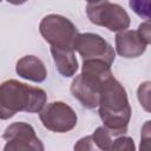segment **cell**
<instances>
[{
    "mask_svg": "<svg viewBox=\"0 0 151 151\" xmlns=\"http://www.w3.org/2000/svg\"><path fill=\"white\" fill-rule=\"evenodd\" d=\"M39 118L45 129L57 133H65L73 130L78 122L74 110L64 101L45 104L39 112Z\"/></svg>",
    "mask_w": 151,
    "mask_h": 151,
    "instance_id": "6",
    "label": "cell"
},
{
    "mask_svg": "<svg viewBox=\"0 0 151 151\" xmlns=\"http://www.w3.org/2000/svg\"><path fill=\"white\" fill-rule=\"evenodd\" d=\"M88 4H94V2H98V1H100V0H86Z\"/></svg>",
    "mask_w": 151,
    "mask_h": 151,
    "instance_id": "19",
    "label": "cell"
},
{
    "mask_svg": "<svg viewBox=\"0 0 151 151\" xmlns=\"http://www.w3.org/2000/svg\"><path fill=\"white\" fill-rule=\"evenodd\" d=\"M114 137L116 136L110 130H107L104 125L97 127L96 131L90 136L94 150L98 149V150H103V151L112 150V144H113Z\"/></svg>",
    "mask_w": 151,
    "mask_h": 151,
    "instance_id": "12",
    "label": "cell"
},
{
    "mask_svg": "<svg viewBox=\"0 0 151 151\" xmlns=\"http://www.w3.org/2000/svg\"><path fill=\"white\" fill-rule=\"evenodd\" d=\"M74 150H94L90 136H86V137L79 139L78 143L74 145Z\"/></svg>",
    "mask_w": 151,
    "mask_h": 151,
    "instance_id": "17",
    "label": "cell"
},
{
    "mask_svg": "<svg viewBox=\"0 0 151 151\" xmlns=\"http://www.w3.org/2000/svg\"><path fill=\"white\" fill-rule=\"evenodd\" d=\"M74 51H78L83 60H101L109 66H112L116 58L113 47L96 33H79L76 39Z\"/></svg>",
    "mask_w": 151,
    "mask_h": 151,
    "instance_id": "8",
    "label": "cell"
},
{
    "mask_svg": "<svg viewBox=\"0 0 151 151\" xmlns=\"http://www.w3.org/2000/svg\"><path fill=\"white\" fill-rule=\"evenodd\" d=\"M1 1H2V0H0V2H1Z\"/></svg>",
    "mask_w": 151,
    "mask_h": 151,
    "instance_id": "20",
    "label": "cell"
},
{
    "mask_svg": "<svg viewBox=\"0 0 151 151\" xmlns=\"http://www.w3.org/2000/svg\"><path fill=\"white\" fill-rule=\"evenodd\" d=\"M112 76L111 66L101 60H83L81 73L71 84L72 96L88 110L96 109L99 103L104 81Z\"/></svg>",
    "mask_w": 151,
    "mask_h": 151,
    "instance_id": "3",
    "label": "cell"
},
{
    "mask_svg": "<svg viewBox=\"0 0 151 151\" xmlns=\"http://www.w3.org/2000/svg\"><path fill=\"white\" fill-rule=\"evenodd\" d=\"M86 14L92 24L105 27L111 32L124 31L129 28L131 22L127 12L120 5L110 2L109 0L87 4Z\"/></svg>",
    "mask_w": 151,
    "mask_h": 151,
    "instance_id": "5",
    "label": "cell"
},
{
    "mask_svg": "<svg viewBox=\"0 0 151 151\" xmlns=\"http://www.w3.org/2000/svg\"><path fill=\"white\" fill-rule=\"evenodd\" d=\"M138 99L140 105L144 107L146 112H150V81H145L138 87Z\"/></svg>",
    "mask_w": 151,
    "mask_h": 151,
    "instance_id": "15",
    "label": "cell"
},
{
    "mask_svg": "<svg viewBox=\"0 0 151 151\" xmlns=\"http://www.w3.org/2000/svg\"><path fill=\"white\" fill-rule=\"evenodd\" d=\"M26 1H27V0H7L8 4H11V5H15V6L22 5V4H25Z\"/></svg>",
    "mask_w": 151,
    "mask_h": 151,
    "instance_id": "18",
    "label": "cell"
},
{
    "mask_svg": "<svg viewBox=\"0 0 151 151\" xmlns=\"http://www.w3.org/2000/svg\"><path fill=\"white\" fill-rule=\"evenodd\" d=\"M51 54L53 57L57 71L66 78L73 77L78 71V60L73 50H64L51 46Z\"/></svg>",
    "mask_w": 151,
    "mask_h": 151,
    "instance_id": "11",
    "label": "cell"
},
{
    "mask_svg": "<svg viewBox=\"0 0 151 151\" xmlns=\"http://www.w3.org/2000/svg\"><path fill=\"white\" fill-rule=\"evenodd\" d=\"M47 101L46 92L15 79L0 85V119L7 120L18 112L39 113Z\"/></svg>",
    "mask_w": 151,
    "mask_h": 151,
    "instance_id": "2",
    "label": "cell"
},
{
    "mask_svg": "<svg viewBox=\"0 0 151 151\" xmlns=\"http://www.w3.org/2000/svg\"><path fill=\"white\" fill-rule=\"evenodd\" d=\"M2 138L6 140L4 151H44L45 149L33 126L25 122H15L8 125Z\"/></svg>",
    "mask_w": 151,
    "mask_h": 151,
    "instance_id": "7",
    "label": "cell"
},
{
    "mask_svg": "<svg viewBox=\"0 0 151 151\" xmlns=\"http://www.w3.org/2000/svg\"><path fill=\"white\" fill-rule=\"evenodd\" d=\"M15 72L22 79L33 81V83H42L46 80L47 70L41 59L35 55H25L17 61Z\"/></svg>",
    "mask_w": 151,
    "mask_h": 151,
    "instance_id": "10",
    "label": "cell"
},
{
    "mask_svg": "<svg viewBox=\"0 0 151 151\" xmlns=\"http://www.w3.org/2000/svg\"><path fill=\"white\" fill-rule=\"evenodd\" d=\"M116 52L123 58H138L145 51L149 44L140 37L138 31L124 29L116 34Z\"/></svg>",
    "mask_w": 151,
    "mask_h": 151,
    "instance_id": "9",
    "label": "cell"
},
{
    "mask_svg": "<svg viewBox=\"0 0 151 151\" xmlns=\"http://www.w3.org/2000/svg\"><path fill=\"white\" fill-rule=\"evenodd\" d=\"M134 149H136V146H134L133 139L131 137H127V136H124V134H119V136H116L114 137L113 144H112V150H119V151L126 150V151H131V150H134Z\"/></svg>",
    "mask_w": 151,
    "mask_h": 151,
    "instance_id": "14",
    "label": "cell"
},
{
    "mask_svg": "<svg viewBox=\"0 0 151 151\" xmlns=\"http://www.w3.org/2000/svg\"><path fill=\"white\" fill-rule=\"evenodd\" d=\"M138 33L140 34V37L150 45V42H151V33H150V21L149 20H146L145 22H143V24H140L139 25V27H138Z\"/></svg>",
    "mask_w": 151,
    "mask_h": 151,
    "instance_id": "16",
    "label": "cell"
},
{
    "mask_svg": "<svg viewBox=\"0 0 151 151\" xmlns=\"http://www.w3.org/2000/svg\"><path fill=\"white\" fill-rule=\"evenodd\" d=\"M39 32L52 47L73 51L76 39L79 34L74 24L66 17L59 14L44 17L39 24Z\"/></svg>",
    "mask_w": 151,
    "mask_h": 151,
    "instance_id": "4",
    "label": "cell"
},
{
    "mask_svg": "<svg viewBox=\"0 0 151 151\" xmlns=\"http://www.w3.org/2000/svg\"><path fill=\"white\" fill-rule=\"evenodd\" d=\"M98 113L104 126L114 136L125 134L131 119V106L124 86L112 76L103 84Z\"/></svg>",
    "mask_w": 151,
    "mask_h": 151,
    "instance_id": "1",
    "label": "cell"
},
{
    "mask_svg": "<svg viewBox=\"0 0 151 151\" xmlns=\"http://www.w3.org/2000/svg\"><path fill=\"white\" fill-rule=\"evenodd\" d=\"M151 0H129L130 8L142 19L150 20L151 17Z\"/></svg>",
    "mask_w": 151,
    "mask_h": 151,
    "instance_id": "13",
    "label": "cell"
}]
</instances>
